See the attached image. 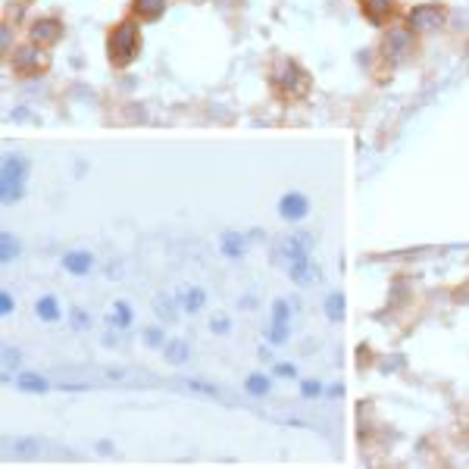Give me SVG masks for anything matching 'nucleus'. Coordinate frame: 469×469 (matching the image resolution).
Listing matches in <instances>:
<instances>
[{
	"instance_id": "f257e3e1",
	"label": "nucleus",
	"mask_w": 469,
	"mask_h": 469,
	"mask_svg": "<svg viewBox=\"0 0 469 469\" xmlns=\"http://www.w3.org/2000/svg\"><path fill=\"white\" fill-rule=\"evenodd\" d=\"M141 50V25H135V19H122L116 22L107 35V57L113 66H128L138 60Z\"/></svg>"
},
{
	"instance_id": "f03ea898",
	"label": "nucleus",
	"mask_w": 469,
	"mask_h": 469,
	"mask_svg": "<svg viewBox=\"0 0 469 469\" xmlns=\"http://www.w3.org/2000/svg\"><path fill=\"white\" fill-rule=\"evenodd\" d=\"M272 85L282 94L285 100H300L306 91H310V75H306L304 66H298L294 60H285L282 69L272 75Z\"/></svg>"
},
{
	"instance_id": "7ed1b4c3",
	"label": "nucleus",
	"mask_w": 469,
	"mask_h": 469,
	"mask_svg": "<svg viewBox=\"0 0 469 469\" xmlns=\"http://www.w3.org/2000/svg\"><path fill=\"white\" fill-rule=\"evenodd\" d=\"M25 172H29V163L22 156H10L3 163V178H0V188H3V200L13 204V200L22 197V185H25Z\"/></svg>"
},
{
	"instance_id": "20e7f679",
	"label": "nucleus",
	"mask_w": 469,
	"mask_h": 469,
	"mask_svg": "<svg viewBox=\"0 0 469 469\" xmlns=\"http://www.w3.org/2000/svg\"><path fill=\"white\" fill-rule=\"evenodd\" d=\"M13 69L19 75H41L47 69V53L35 47H16V57H13Z\"/></svg>"
},
{
	"instance_id": "39448f33",
	"label": "nucleus",
	"mask_w": 469,
	"mask_h": 469,
	"mask_svg": "<svg viewBox=\"0 0 469 469\" xmlns=\"http://www.w3.org/2000/svg\"><path fill=\"white\" fill-rule=\"evenodd\" d=\"M444 19H448V10L441 7V3H422V7H416L410 13V29L413 32L438 29V25H444Z\"/></svg>"
},
{
	"instance_id": "423d86ee",
	"label": "nucleus",
	"mask_w": 469,
	"mask_h": 469,
	"mask_svg": "<svg viewBox=\"0 0 469 469\" xmlns=\"http://www.w3.org/2000/svg\"><path fill=\"white\" fill-rule=\"evenodd\" d=\"M29 38L32 44H38V47H53V44L63 38V22L60 19H35L29 29Z\"/></svg>"
},
{
	"instance_id": "0eeeda50",
	"label": "nucleus",
	"mask_w": 469,
	"mask_h": 469,
	"mask_svg": "<svg viewBox=\"0 0 469 469\" xmlns=\"http://www.w3.org/2000/svg\"><path fill=\"white\" fill-rule=\"evenodd\" d=\"M360 10L372 25H388L394 10H398V0H360Z\"/></svg>"
},
{
	"instance_id": "6e6552de",
	"label": "nucleus",
	"mask_w": 469,
	"mask_h": 469,
	"mask_svg": "<svg viewBox=\"0 0 469 469\" xmlns=\"http://www.w3.org/2000/svg\"><path fill=\"white\" fill-rule=\"evenodd\" d=\"M166 7H169V0H132V13L141 22H156L166 13Z\"/></svg>"
},
{
	"instance_id": "1a4fd4ad",
	"label": "nucleus",
	"mask_w": 469,
	"mask_h": 469,
	"mask_svg": "<svg viewBox=\"0 0 469 469\" xmlns=\"http://www.w3.org/2000/svg\"><path fill=\"white\" fill-rule=\"evenodd\" d=\"M278 210H282L285 219H300V216L306 213V197H304V194H288V197L282 200V206H278Z\"/></svg>"
},
{
	"instance_id": "9d476101",
	"label": "nucleus",
	"mask_w": 469,
	"mask_h": 469,
	"mask_svg": "<svg viewBox=\"0 0 469 469\" xmlns=\"http://www.w3.org/2000/svg\"><path fill=\"white\" fill-rule=\"evenodd\" d=\"M285 335H288V304L278 300L276 304V322H272V341H285Z\"/></svg>"
},
{
	"instance_id": "9b49d317",
	"label": "nucleus",
	"mask_w": 469,
	"mask_h": 469,
	"mask_svg": "<svg viewBox=\"0 0 469 469\" xmlns=\"http://www.w3.org/2000/svg\"><path fill=\"white\" fill-rule=\"evenodd\" d=\"M63 263H66V269H69V272H75V276H85V272L91 269L94 260H91V254H85V250H75V254L66 256Z\"/></svg>"
},
{
	"instance_id": "f8f14e48",
	"label": "nucleus",
	"mask_w": 469,
	"mask_h": 469,
	"mask_svg": "<svg viewBox=\"0 0 469 469\" xmlns=\"http://www.w3.org/2000/svg\"><path fill=\"white\" fill-rule=\"evenodd\" d=\"M110 326L113 328H128L132 326V310H128V304H116L113 306V313H110Z\"/></svg>"
},
{
	"instance_id": "ddd939ff",
	"label": "nucleus",
	"mask_w": 469,
	"mask_h": 469,
	"mask_svg": "<svg viewBox=\"0 0 469 469\" xmlns=\"http://www.w3.org/2000/svg\"><path fill=\"white\" fill-rule=\"evenodd\" d=\"M35 313L41 316V320H47V322H57L60 320V306H57V300H53V298H41V300H38Z\"/></svg>"
},
{
	"instance_id": "4468645a",
	"label": "nucleus",
	"mask_w": 469,
	"mask_h": 469,
	"mask_svg": "<svg viewBox=\"0 0 469 469\" xmlns=\"http://www.w3.org/2000/svg\"><path fill=\"white\" fill-rule=\"evenodd\" d=\"M16 385H19V391H32V394H44L47 391V382H44L41 376H19L16 378Z\"/></svg>"
},
{
	"instance_id": "2eb2a0df",
	"label": "nucleus",
	"mask_w": 469,
	"mask_h": 469,
	"mask_svg": "<svg viewBox=\"0 0 469 469\" xmlns=\"http://www.w3.org/2000/svg\"><path fill=\"white\" fill-rule=\"evenodd\" d=\"M326 313L332 322H341L344 320V298H338V294H332V298L326 300Z\"/></svg>"
},
{
	"instance_id": "dca6fc26",
	"label": "nucleus",
	"mask_w": 469,
	"mask_h": 469,
	"mask_svg": "<svg viewBox=\"0 0 469 469\" xmlns=\"http://www.w3.org/2000/svg\"><path fill=\"white\" fill-rule=\"evenodd\" d=\"M166 357H169V360H176V363H185V360H188L185 341H172V344H166Z\"/></svg>"
},
{
	"instance_id": "f3484780",
	"label": "nucleus",
	"mask_w": 469,
	"mask_h": 469,
	"mask_svg": "<svg viewBox=\"0 0 469 469\" xmlns=\"http://www.w3.org/2000/svg\"><path fill=\"white\" fill-rule=\"evenodd\" d=\"M200 306H204V291L194 288V291L185 294V310H200Z\"/></svg>"
},
{
	"instance_id": "a211bd4d",
	"label": "nucleus",
	"mask_w": 469,
	"mask_h": 469,
	"mask_svg": "<svg viewBox=\"0 0 469 469\" xmlns=\"http://www.w3.org/2000/svg\"><path fill=\"white\" fill-rule=\"evenodd\" d=\"M248 388L254 391V394H263V391L269 388V382H266V378H250V382H248Z\"/></svg>"
},
{
	"instance_id": "6ab92c4d",
	"label": "nucleus",
	"mask_w": 469,
	"mask_h": 469,
	"mask_svg": "<svg viewBox=\"0 0 469 469\" xmlns=\"http://www.w3.org/2000/svg\"><path fill=\"white\" fill-rule=\"evenodd\" d=\"M16 254V248H13V238L10 234H3V260H10V256Z\"/></svg>"
},
{
	"instance_id": "aec40b11",
	"label": "nucleus",
	"mask_w": 469,
	"mask_h": 469,
	"mask_svg": "<svg viewBox=\"0 0 469 469\" xmlns=\"http://www.w3.org/2000/svg\"><path fill=\"white\" fill-rule=\"evenodd\" d=\"M0 310H3V313H10V310H13V298H10L7 291L0 294Z\"/></svg>"
},
{
	"instance_id": "412c9836",
	"label": "nucleus",
	"mask_w": 469,
	"mask_h": 469,
	"mask_svg": "<svg viewBox=\"0 0 469 469\" xmlns=\"http://www.w3.org/2000/svg\"><path fill=\"white\" fill-rule=\"evenodd\" d=\"M213 332H226V320H222V316L213 320Z\"/></svg>"
}]
</instances>
